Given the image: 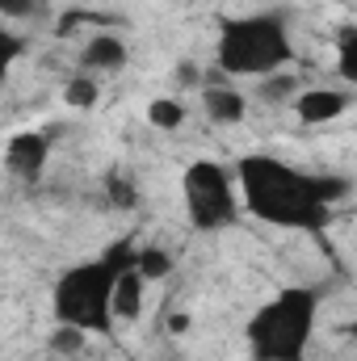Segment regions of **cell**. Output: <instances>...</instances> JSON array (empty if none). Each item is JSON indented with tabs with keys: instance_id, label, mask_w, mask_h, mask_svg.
I'll list each match as a JSON object with an SVG mask.
<instances>
[{
	"instance_id": "6da1fadb",
	"label": "cell",
	"mask_w": 357,
	"mask_h": 361,
	"mask_svg": "<svg viewBox=\"0 0 357 361\" xmlns=\"http://www.w3.org/2000/svg\"><path fill=\"white\" fill-rule=\"evenodd\" d=\"M236 173H240L244 202L265 223L311 231V227H320L328 219L324 180L320 177H307V173H298V169H290V164H282L273 156H244Z\"/></svg>"
},
{
	"instance_id": "52a82bcc",
	"label": "cell",
	"mask_w": 357,
	"mask_h": 361,
	"mask_svg": "<svg viewBox=\"0 0 357 361\" xmlns=\"http://www.w3.org/2000/svg\"><path fill=\"white\" fill-rule=\"evenodd\" d=\"M349 109V97L337 89H307L298 101H294V114L303 122H332Z\"/></svg>"
},
{
	"instance_id": "9c48e42d",
	"label": "cell",
	"mask_w": 357,
	"mask_h": 361,
	"mask_svg": "<svg viewBox=\"0 0 357 361\" xmlns=\"http://www.w3.org/2000/svg\"><path fill=\"white\" fill-rule=\"evenodd\" d=\"M80 63H85L89 72H109V68H122V63H126V47H122V38H114V34H97V38H89V42H85Z\"/></svg>"
},
{
	"instance_id": "8992f818",
	"label": "cell",
	"mask_w": 357,
	"mask_h": 361,
	"mask_svg": "<svg viewBox=\"0 0 357 361\" xmlns=\"http://www.w3.org/2000/svg\"><path fill=\"white\" fill-rule=\"evenodd\" d=\"M47 160H51V147H47V139H42V135H34V130L13 135V139H8V147H4V164H8V173H13V177H21V180L42 177Z\"/></svg>"
},
{
	"instance_id": "4fadbf2b",
	"label": "cell",
	"mask_w": 357,
	"mask_h": 361,
	"mask_svg": "<svg viewBox=\"0 0 357 361\" xmlns=\"http://www.w3.org/2000/svg\"><path fill=\"white\" fill-rule=\"evenodd\" d=\"M135 273H139L143 281H152V277H164V273H169V257H164V252H156V248H147V252L135 261Z\"/></svg>"
},
{
	"instance_id": "30bf717a",
	"label": "cell",
	"mask_w": 357,
	"mask_h": 361,
	"mask_svg": "<svg viewBox=\"0 0 357 361\" xmlns=\"http://www.w3.org/2000/svg\"><path fill=\"white\" fill-rule=\"evenodd\" d=\"M202 105H206V114L214 118V122H240L244 118V97L236 89H227V85H210V89L202 92Z\"/></svg>"
},
{
	"instance_id": "7a4b0ae2",
	"label": "cell",
	"mask_w": 357,
	"mask_h": 361,
	"mask_svg": "<svg viewBox=\"0 0 357 361\" xmlns=\"http://www.w3.org/2000/svg\"><path fill=\"white\" fill-rule=\"evenodd\" d=\"M315 290L290 286L273 302H265L248 324V345L257 361H303L315 332Z\"/></svg>"
},
{
	"instance_id": "5bb4252c",
	"label": "cell",
	"mask_w": 357,
	"mask_h": 361,
	"mask_svg": "<svg viewBox=\"0 0 357 361\" xmlns=\"http://www.w3.org/2000/svg\"><path fill=\"white\" fill-rule=\"evenodd\" d=\"M68 101H72V105H80V109H89L92 101H97V80H89V76L68 80Z\"/></svg>"
},
{
	"instance_id": "9a60e30c",
	"label": "cell",
	"mask_w": 357,
	"mask_h": 361,
	"mask_svg": "<svg viewBox=\"0 0 357 361\" xmlns=\"http://www.w3.org/2000/svg\"><path fill=\"white\" fill-rule=\"evenodd\" d=\"M38 0H0V17H34Z\"/></svg>"
},
{
	"instance_id": "e0dca14e",
	"label": "cell",
	"mask_w": 357,
	"mask_h": 361,
	"mask_svg": "<svg viewBox=\"0 0 357 361\" xmlns=\"http://www.w3.org/2000/svg\"><path fill=\"white\" fill-rule=\"evenodd\" d=\"M8 68H13V59H8V55H0V89H4V80H8Z\"/></svg>"
},
{
	"instance_id": "277c9868",
	"label": "cell",
	"mask_w": 357,
	"mask_h": 361,
	"mask_svg": "<svg viewBox=\"0 0 357 361\" xmlns=\"http://www.w3.org/2000/svg\"><path fill=\"white\" fill-rule=\"evenodd\" d=\"M126 269L118 265V252L105 257V261H89V265H76L72 273L59 277L55 286V315L63 328H76V332H109L114 324V311H109V294H114V277Z\"/></svg>"
},
{
	"instance_id": "2e32d148",
	"label": "cell",
	"mask_w": 357,
	"mask_h": 361,
	"mask_svg": "<svg viewBox=\"0 0 357 361\" xmlns=\"http://www.w3.org/2000/svg\"><path fill=\"white\" fill-rule=\"evenodd\" d=\"M109 197H114L118 206H131V202H135V193H131L126 180H114V185H109Z\"/></svg>"
},
{
	"instance_id": "7c38bea8",
	"label": "cell",
	"mask_w": 357,
	"mask_h": 361,
	"mask_svg": "<svg viewBox=\"0 0 357 361\" xmlns=\"http://www.w3.org/2000/svg\"><path fill=\"white\" fill-rule=\"evenodd\" d=\"M147 118H152V122H156L160 130H177L185 114H181V105H177V101L160 97V101H152V105H147Z\"/></svg>"
},
{
	"instance_id": "3957f363",
	"label": "cell",
	"mask_w": 357,
	"mask_h": 361,
	"mask_svg": "<svg viewBox=\"0 0 357 361\" xmlns=\"http://www.w3.org/2000/svg\"><path fill=\"white\" fill-rule=\"evenodd\" d=\"M290 59L286 21L273 13H248L223 21L219 34V68L227 76H273Z\"/></svg>"
},
{
	"instance_id": "5b68a950",
	"label": "cell",
	"mask_w": 357,
	"mask_h": 361,
	"mask_svg": "<svg viewBox=\"0 0 357 361\" xmlns=\"http://www.w3.org/2000/svg\"><path fill=\"white\" fill-rule=\"evenodd\" d=\"M185 210L189 223L202 231L227 227L236 219V189H231V173L214 160H198L185 169Z\"/></svg>"
},
{
	"instance_id": "8fae6325",
	"label": "cell",
	"mask_w": 357,
	"mask_h": 361,
	"mask_svg": "<svg viewBox=\"0 0 357 361\" xmlns=\"http://www.w3.org/2000/svg\"><path fill=\"white\" fill-rule=\"evenodd\" d=\"M337 55H341V76L345 80H357V30L353 25H345V34H341V42H337Z\"/></svg>"
},
{
	"instance_id": "ba28073f",
	"label": "cell",
	"mask_w": 357,
	"mask_h": 361,
	"mask_svg": "<svg viewBox=\"0 0 357 361\" xmlns=\"http://www.w3.org/2000/svg\"><path fill=\"white\" fill-rule=\"evenodd\" d=\"M109 311H114V319H139V311H143V277L135 273V265H126L114 277Z\"/></svg>"
}]
</instances>
